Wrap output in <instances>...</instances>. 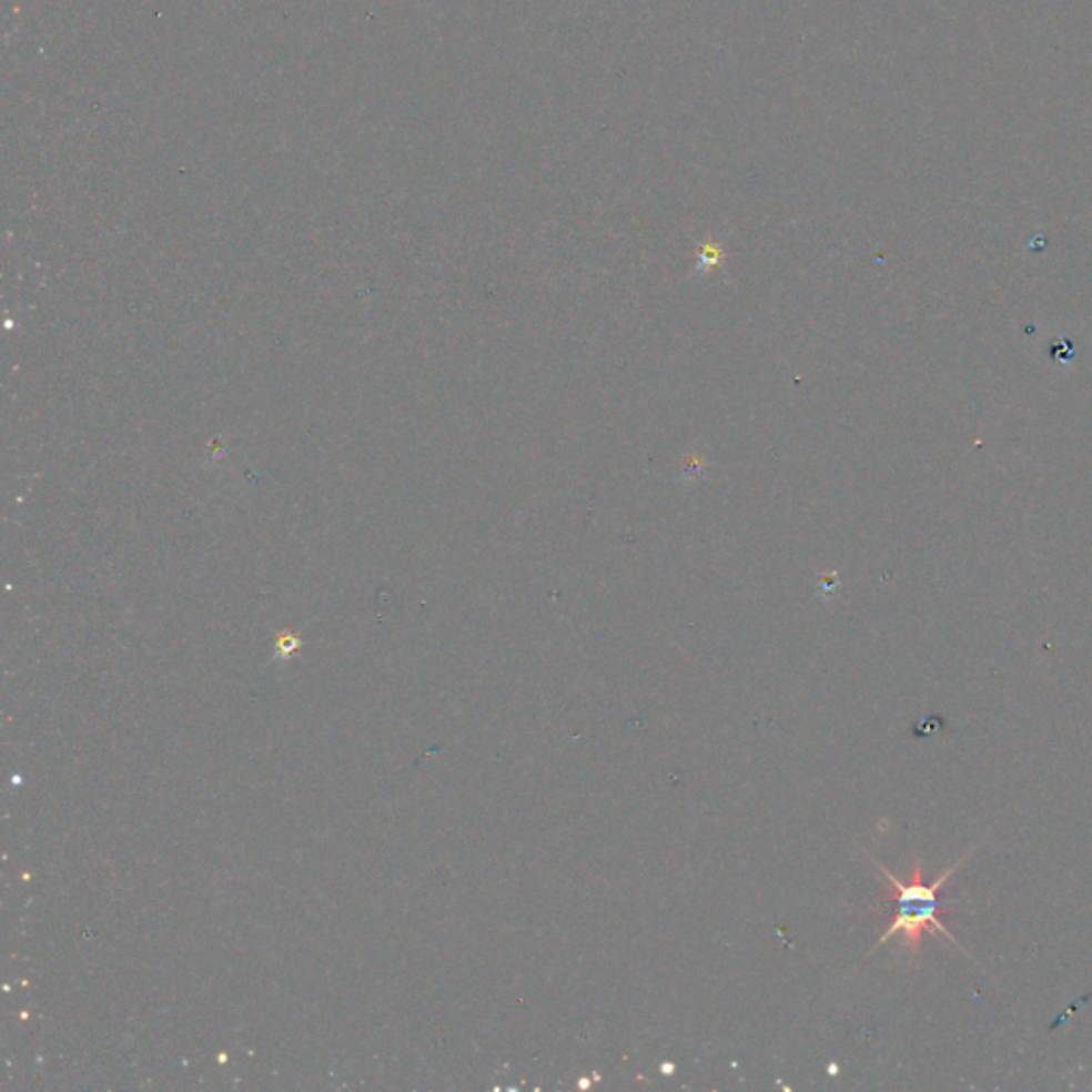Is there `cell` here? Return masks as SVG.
<instances>
[{
  "instance_id": "1",
  "label": "cell",
  "mask_w": 1092,
  "mask_h": 1092,
  "mask_svg": "<svg viewBox=\"0 0 1092 1092\" xmlns=\"http://www.w3.org/2000/svg\"><path fill=\"white\" fill-rule=\"evenodd\" d=\"M967 858H969V853H964L956 865H952L950 869H946L930 886L924 883L922 862L918 858L913 862V873H911L907 883H902L901 879L897 874L890 873L883 865L874 862L877 869H879V873L883 874L890 881V899L897 902V913H894L890 927L881 934V939L874 943L871 952H874L879 946H883L886 941H890L894 934H902V946L909 948L911 952H918V948L922 943V934L929 932V930L930 932H934V934H943L950 943H954L956 948H960L964 952V948L956 941L954 934L943 927V922L939 918L941 907L943 904H954V902L941 901L939 899V892L943 890L946 881L954 874V871H958V867Z\"/></svg>"
}]
</instances>
